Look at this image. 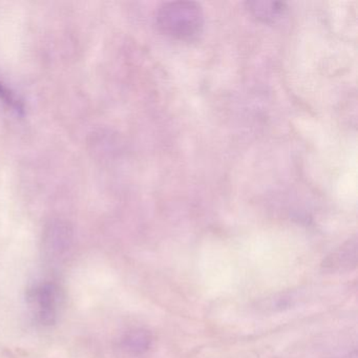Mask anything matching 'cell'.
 <instances>
[{"instance_id":"obj_5","label":"cell","mask_w":358,"mask_h":358,"mask_svg":"<svg viewBox=\"0 0 358 358\" xmlns=\"http://www.w3.org/2000/svg\"><path fill=\"white\" fill-rule=\"evenodd\" d=\"M152 343L150 333L143 330H136L129 333L123 341V345L131 353L140 354L148 351Z\"/></svg>"},{"instance_id":"obj_2","label":"cell","mask_w":358,"mask_h":358,"mask_svg":"<svg viewBox=\"0 0 358 358\" xmlns=\"http://www.w3.org/2000/svg\"><path fill=\"white\" fill-rule=\"evenodd\" d=\"M29 303L39 324L43 326L53 324L59 312V289L50 282L36 285L29 292Z\"/></svg>"},{"instance_id":"obj_6","label":"cell","mask_w":358,"mask_h":358,"mask_svg":"<svg viewBox=\"0 0 358 358\" xmlns=\"http://www.w3.org/2000/svg\"><path fill=\"white\" fill-rule=\"evenodd\" d=\"M0 100L13 108L17 114L22 115L24 113V104L12 90H10L3 81H0Z\"/></svg>"},{"instance_id":"obj_3","label":"cell","mask_w":358,"mask_h":358,"mask_svg":"<svg viewBox=\"0 0 358 358\" xmlns=\"http://www.w3.org/2000/svg\"><path fill=\"white\" fill-rule=\"evenodd\" d=\"M357 238L353 236L329 255L322 267L329 272L351 271L357 267Z\"/></svg>"},{"instance_id":"obj_1","label":"cell","mask_w":358,"mask_h":358,"mask_svg":"<svg viewBox=\"0 0 358 358\" xmlns=\"http://www.w3.org/2000/svg\"><path fill=\"white\" fill-rule=\"evenodd\" d=\"M156 26L164 36L180 41L198 38L204 28V12L194 1H167L157 10Z\"/></svg>"},{"instance_id":"obj_4","label":"cell","mask_w":358,"mask_h":358,"mask_svg":"<svg viewBox=\"0 0 358 358\" xmlns=\"http://www.w3.org/2000/svg\"><path fill=\"white\" fill-rule=\"evenodd\" d=\"M246 7L253 17L263 22H275L287 11L286 3L280 1H248Z\"/></svg>"}]
</instances>
